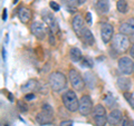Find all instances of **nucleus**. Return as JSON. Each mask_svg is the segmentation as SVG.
Returning <instances> with one entry per match:
<instances>
[{
    "instance_id": "f257e3e1",
    "label": "nucleus",
    "mask_w": 134,
    "mask_h": 126,
    "mask_svg": "<svg viewBox=\"0 0 134 126\" xmlns=\"http://www.w3.org/2000/svg\"><path fill=\"white\" fill-rule=\"evenodd\" d=\"M49 85L54 91H60L66 88L67 82L65 75L60 71H54L49 75Z\"/></svg>"
},
{
    "instance_id": "f03ea898",
    "label": "nucleus",
    "mask_w": 134,
    "mask_h": 126,
    "mask_svg": "<svg viewBox=\"0 0 134 126\" xmlns=\"http://www.w3.org/2000/svg\"><path fill=\"white\" fill-rule=\"evenodd\" d=\"M112 47L117 54H123L127 51V49L130 48V39L126 35H123L121 32L114 35L112 39Z\"/></svg>"
},
{
    "instance_id": "7ed1b4c3",
    "label": "nucleus",
    "mask_w": 134,
    "mask_h": 126,
    "mask_svg": "<svg viewBox=\"0 0 134 126\" xmlns=\"http://www.w3.org/2000/svg\"><path fill=\"white\" fill-rule=\"evenodd\" d=\"M63 103L64 106L68 110L69 112L75 113L78 111V106H79V99L77 98L76 93L74 90H67L65 91L62 96Z\"/></svg>"
},
{
    "instance_id": "20e7f679",
    "label": "nucleus",
    "mask_w": 134,
    "mask_h": 126,
    "mask_svg": "<svg viewBox=\"0 0 134 126\" xmlns=\"http://www.w3.org/2000/svg\"><path fill=\"white\" fill-rule=\"evenodd\" d=\"M68 78H69V82H70V85H72L73 89L77 90V91H81L84 89V87L86 85L85 81L83 79L81 74H79L77 70L70 69L68 73Z\"/></svg>"
},
{
    "instance_id": "39448f33",
    "label": "nucleus",
    "mask_w": 134,
    "mask_h": 126,
    "mask_svg": "<svg viewBox=\"0 0 134 126\" xmlns=\"http://www.w3.org/2000/svg\"><path fill=\"white\" fill-rule=\"evenodd\" d=\"M117 67H119L121 74L125 75V76L131 75L132 73H134V60H132V58L127 56L121 57L117 61Z\"/></svg>"
},
{
    "instance_id": "423d86ee",
    "label": "nucleus",
    "mask_w": 134,
    "mask_h": 126,
    "mask_svg": "<svg viewBox=\"0 0 134 126\" xmlns=\"http://www.w3.org/2000/svg\"><path fill=\"white\" fill-rule=\"evenodd\" d=\"M93 102L92 98L88 95H83L79 98V106H78V112L81 113L83 116H87L93 112Z\"/></svg>"
},
{
    "instance_id": "0eeeda50",
    "label": "nucleus",
    "mask_w": 134,
    "mask_h": 126,
    "mask_svg": "<svg viewBox=\"0 0 134 126\" xmlns=\"http://www.w3.org/2000/svg\"><path fill=\"white\" fill-rule=\"evenodd\" d=\"M31 32L34 36H36L38 39H44L45 36L47 35V27L44 22L35 21L31 24Z\"/></svg>"
},
{
    "instance_id": "6e6552de",
    "label": "nucleus",
    "mask_w": 134,
    "mask_h": 126,
    "mask_svg": "<svg viewBox=\"0 0 134 126\" xmlns=\"http://www.w3.org/2000/svg\"><path fill=\"white\" fill-rule=\"evenodd\" d=\"M114 37V28L111 24H103L102 27H100V38L105 44L110 43Z\"/></svg>"
},
{
    "instance_id": "1a4fd4ad",
    "label": "nucleus",
    "mask_w": 134,
    "mask_h": 126,
    "mask_svg": "<svg viewBox=\"0 0 134 126\" xmlns=\"http://www.w3.org/2000/svg\"><path fill=\"white\" fill-rule=\"evenodd\" d=\"M53 118H54L53 112L43 110L40 113H38V114H37V116H36V122H37V123H38L39 125H46V124L52 123Z\"/></svg>"
},
{
    "instance_id": "9d476101",
    "label": "nucleus",
    "mask_w": 134,
    "mask_h": 126,
    "mask_svg": "<svg viewBox=\"0 0 134 126\" xmlns=\"http://www.w3.org/2000/svg\"><path fill=\"white\" fill-rule=\"evenodd\" d=\"M72 27L74 29V31L76 32V35L81 37L82 31L84 29V19L81 15H75L74 18L72 20Z\"/></svg>"
},
{
    "instance_id": "9b49d317",
    "label": "nucleus",
    "mask_w": 134,
    "mask_h": 126,
    "mask_svg": "<svg viewBox=\"0 0 134 126\" xmlns=\"http://www.w3.org/2000/svg\"><path fill=\"white\" fill-rule=\"evenodd\" d=\"M122 118H123L122 112L119 110H113V111H111L110 114L107 115V123L111 126H115V125L120 124V122L122 121Z\"/></svg>"
},
{
    "instance_id": "f8f14e48",
    "label": "nucleus",
    "mask_w": 134,
    "mask_h": 126,
    "mask_svg": "<svg viewBox=\"0 0 134 126\" xmlns=\"http://www.w3.org/2000/svg\"><path fill=\"white\" fill-rule=\"evenodd\" d=\"M44 21L46 22V25L48 26V28L50 29L52 32H56L58 31V24L56 18L53 15L50 14H44Z\"/></svg>"
},
{
    "instance_id": "ddd939ff",
    "label": "nucleus",
    "mask_w": 134,
    "mask_h": 126,
    "mask_svg": "<svg viewBox=\"0 0 134 126\" xmlns=\"http://www.w3.org/2000/svg\"><path fill=\"white\" fill-rule=\"evenodd\" d=\"M18 17L21 22L27 24L29 20L31 19V12L26 7H20L18 9Z\"/></svg>"
},
{
    "instance_id": "4468645a",
    "label": "nucleus",
    "mask_w": 134,
    "mask_h": 126,
    "mask_svg": "<svg viewBox=\"0 0 134 126\" xmlns=\"http://www.w3.org/2000/svg\"><path fill=\"white\" fill-rule=\"evenodd\" d=\"M116 85L123 91H127L130 88H131V81L125 76H121L116 79Z\"/></svg>"
},
{
    "instance_id": "2eb2a0df",
    "label": "nucleus",
    "mask_w": 134,
    "mask_h": 126,
    "mask_svg": "<svg viewBox=\"0 0 134 126\" xmlns=\"http://www.w3.org/2000/svg\"><path fill=\"white\" fill-rule=\"evenodd\" d=\"M38 86H39V83L37 81H35V79H29L26 84H24V85L21 86L20 89H21V91H24V93H28V91L31 93L32 90L37 89Z\"/></svg>"
},
{
    "instance_id": "dca6fc26",
    "label": "nucleus",
    "mask_w": 134,
    "mask_h": 126,
    "mask_svg": "<svg viewBox=\"0 0 134 126\" xmlns=\"http://www.w3.org/2000/svg\"><path fill=\"white\" fill-rule=\"evenodd\" d=\"M96 9L103 15L107 14L110 11V1L108 0H97L96 1Z\"/></svg>"
},
{
    "instance_id": "f3484780",
    "label": "nucleus",
    "mask_w": 134,
    "mask_h": 126,
    "mask_svg": "<svg viewBox=\"0 0 134 126\" xmlns=\"http://www.w3.org/2000/svg\"><path fill=\"white\" fill-rule=\"evenodd\" d=\"M81 37H83V40L85 41L87 45H90V46H93L94 43H95L93 33H92V31L90 30V29H87V28H84V29H83L82 36H81Z\"/></svg>"
},
{
    "instance_id": "a211bd4d",
    "label": "nucleus",
    "mask_w": 134,
    "mask_h": 126,
    "mask_svg": "<svg viewBox=\"0 0 134 126\" xmlns=\"http://www.w3.org/2000/svg\"><path fill=\"white\" fill-rule=\"evenodd\" d=\"M69 57H70V59H72L73 61H75V62L81 61L82 60L81 50H79L78 48H76V47H72L70 50H69Z\"/></svg>"
},
{
    "instance_id": "6ab92c4d",
    "label": "nucleus",
    "mask_w": 134,
    "mask_h": 126,
    "mask_svg": "<svg viewBox=\"0 0 134 126\" xmlns=\"http://www.w3.org/2000/svg\"><path fill=\"white\" fill-rule=\"evenodd\" d=\"M116 8L119 12L121 14H126L129 11V5H127V1L126 0H119L116 2Z\"/></svg>"
},
{
    "instance_id": "aec40b11",
    "label": "nucleus",
    "mask_w": 134,
    "mask_h": 126,
    "mask_svg": "<svg viewBox=\"0 0 134 126\" xmlns=\"http://www.w3.org/2000/svg\"><path fill=\"white\" fill-rule=\"evenodd\" d=\"M92 115L93 117L95 116H100V115H106V111H105V107L100 104H97L96 106H94L93 108V112H92Z\"/></svg>"
},
{
    "instance_id": "412c9836",
    "label": "nucleus",
    "mask_w": 134,
    "mask_h": 126,
    "mask_svg": "<svg viewBox=\"0 0 134 126\" xmlns=\"http://www.w3.org/2000/svg\"><path fill=\"white\" fill-rule=\"evenodd\" d=\"M84 81H85V84L90 88H93L95 86V77L94 75H92L91 73H86L85 76H84Z\"/></svg>"
},
{
    "instance_id": "4be33fe9",
    "label": "nucleus",
    "mask_w": 134,
    "mask_h": 126,
    "mask_svg": "<svg viewBox=\"0 0 134 126\" xmlns=\"http://www.w3.org/2000/svg\"><path fill=\"white\" fill-rule=\"evenodd\" d=\"M96 126H105L107 123V115H100V116H95L93 117Z\"/></svg>"
},
{
    "instance_id": "5701e85b",
    "label": "nucleus",
    "mask_w": 134,
    "mask_h": 126,
    "mask_svg": "<svg viewBox=\"0 0 134 126\" xmlns=\"http://www.w3.org/2000/svg\"><path fill=\"white\" fill-rule=\"evenodd\" d=\"M119 30H120L121 33H123V35H131V33H132L131 28H130V25H129L127 21H124V22L121 24Z\"/></svg>"
},
{
    "instance_id": "b1692460",
    "label": "nucleus",
    "mask_w": 134,
    "mask_h": 126,
    "mask_svg": "<svg viewBox=\"0 0 134 126\" xmlns=\"http://www.w3.org/2000/svg\"><path fill=\"white\" fill-rule=\"evenodd\" d=\"M105 103H106V105L108 107H114L115 105H116V102H115V99L113 98V96L111 95V94H108L106 97H105Z\"/></svg>"
},
{
    "instance_id": "393cba45",
    "label": "nucleus",
    "mask_w": 134,
    "mask_h": 126,
    "mask_svg": "<svg viewBox=\"0 0 134 126\" xmlns=\"http://www.w3.org/2000/svg\"><path fill=\"white\" fill-rule=\"evenodd\" d=\"M17 107H18V110L21 112V113H25V112L28 111L27 104L25 103V102H23V100H18V102H17Z\"/></svg>"
},
{
    "instance_id": "a878e982",
    "label": "nucleus",
    "mask_w": 134,
    "mask_h": 126,
    "mask_svg": "<svg viewBox=\"0 0 134 126\" xmlns=\"http://www.w3.org/2000/svg\"><path fill=\"white\" fill-rule=\"evenodd\" d=\"M63 1H64L66 7H69V8H76L79 5L77 0H63Z\"/></svg>"
},
{
    "instance_id": "bb28decb",
    "label": "nucleus",
    "mask_w": 134,
    "mask_h": 126,
    "mask_svg": "<svg viewBox=\"0 0 134 126\" xmlns=\"http://www.w3.org/2000/svg\"><path fill=\"white\" fill-rule=\"evenodd\" d=\"M82 65L84 67H88V68H92V67H93V62H92V60L88 59V58H83V59H82Z\"/></svg>"
},
{
    "instance_id": "cd10ccee",
    "label": "nucleus",
    "mask_w": 134,
    "mask_h": 126,
    "mask_svg": "<svg viewBox=\"0 0 134 126\" xmlns=\"http://www.w3.org/2000/svg\"><path fill=\"white\" fill-rule=\"evenodd\" d=\"M124 97L126 98L127 102H129V103H131V105L134 107V98H133L132 94H130L129 91H124Z\"/></svg>"
},
{
    "instance_id": "c85d7f7f",
    "label": "nucleus",
    "mask_w": 134,
    "mask_h": 126,
    "mask_svg": "<svg viewBox=\"0 0 134 126\" xmlns=\"http://www.w3.org/2000/svg\"><path fill=\"white\" fill-rule=\"evenodd\" d=\"M49 7H50V9H53L54 11H58V10H59V5H58L56 1H50L49 2Z\"/></svg>"
},
{
    "instance_id": "c756f323",
    "label": "nucleus",
    "mask_w": 134,
    "mask_h": 126,
    "mask_svg": "<svg viewBox=\"0 0 134 126\" xmlns=\"http://www.w3.org/2000/svg\"><path fill=\"white\" fill-rule=\"evenodd\" d=\"M116 126H130V122H129V119L126 118V117H123L122 121L120 122V124L116 125Z\"/></svg>"
},
{
    "instance_id": "7c9ffc66",
    "label": "nucleus",
    "mask_w": 134,
    "mask_h": 126,
    "mask_svg": "<svg viewBox=\"0 0 134 126\" xmlns=\"http://www.w3.org/2000/svg\"><path fill=\"white\" fill-rule=\"evenodd\" d=\"M25 99H26L27 102L34 100V99H35V95H34L32 93H28V94H26V96H25Z\"/></svg>"
},
{
    "instance_id": "2f4dec72",
    "label": "nucleus",
    "mask_w": 134,
    "mask_h": 126,
    "mask_svg": "<svg viewBox=\"0 0 134 126\" xmlns=\"http://www.w3.org/2000/svg\"><path fill=\"white\" fill-rule=\"evenodd\" d=\"M127 22H129V25H130V28H131L132 33H134V18H130V19L127 20Z\"/></svg>"
},
{
    "instance_id": "473e14b6",
    "label": "nucleus",
    "mask_w": 134,
    "mask_h": 126,
    "mask_svg": "<svg viewBox=\"0 0 134 126\" xmlns=\"http://www.w3.org/2000/svg\"><path fill=\"white\" fill-rule=\"evenodd\" d=\"M59 126H73V122L72 121H63V122H60Z\"/></svg>"
},
{
    "instance_id": "72a5a7b5",
    "label": "nucleus",
    "mask_w": 134,
    "mask_h": 126,
    "mask_svg": "<svg viewBox=\"0 0 134 126\" xmlns=\"http://www.w3.org/2000/svg\"><path fill=\"white\" fill-rule=\"evenodd\" d=\"M86 21L87 22H88L90 25L92 24V15H91V12H87V14H86Z\"/></svg>"
},
{
    "instance_id": "f704fd0d",
    "label": "nucleus",
    "mask_w": 134,
    "mask_h": 126,
    "mask_svg": "<svg viewBox=\"0 0 134 126\" xmlns=\"http://www.w3.org/2000/svg\"><path fill=\"white\" fill-rule=\"evenodd\" d=\"M130 57L134 58V44L132 45V47L130 48Z\"/></svg>"
},
{
    "instance_id": "c9c22d12",
    "label": "nucleus",
    "mask_w": 134,
    "mask_h": 126,
    "mask_svg": "<svg viewBox=\"0 0 134 126\" xmlns=\"http://www.w3.org/2000/svg\"><path fill=\"white\" fill-rule=\"evenodd\" d=\"M2 19L3 20L7 19V10L6 9H3V11H2Z\"/></svg>"
},
{
    "instance_id": "e433bc0d",
    "label": "nucleus",
    "mask_w": 134,
    "mask_h": 126,
    "mask_svg": "<svg viewBox=\"0 0 134 126\" xmlns=\"http://www.w3.org/2000/svg\"><path fill=\"white\" fill-rule=\"evenodd\" d=\"M77 1H78L79 5H83V3H85V2H86V0H77Z\"/></svg>"
},
{
    "instance_id": "4c0bfd02",
    "label": "nucleus",
    "mask_w": 134,
    "mask_h": 126,
    "mask_svg": "<svg viewBox=\"0 0 134 126\" xmlns=\"http://www.w3.org/2000/svg\"><path fill=\"white\" fill-rule=\"evenodd\" d=\"M9 99L11 100V102H12V100H14V98H12V95H11V94H9Z\"/></svg>"
}]
</instances>
